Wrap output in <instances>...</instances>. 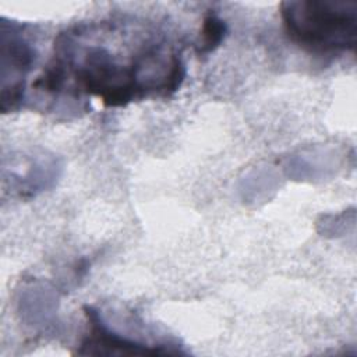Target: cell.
<instances>
[{
  "mask_svg": "<svg viewBox=\"0 0 357 357\" xmlns=\"http://www.w3.org/2000/svg\"><path fill=\"white\" fill-rule=\"evenodd\" d=\"M184 77L181 56L160 42L148 43L134 60L120 63L103 45H88L78 32H68L59 35L53 59L32 86L57 95L71 79L77 93L120 107L151 95L169 96L180 88Z\"/></svg>",
  "mask_w": 357,
  "mask_h": 357,
  "instance_id": "obj_1",
  "label": "cell"
},
{
  "mask_svg": "<svg viewBox=\"0 0 357 357\" xmlns=\"http://www.w3.org/2000/svg\"><path fill=\"white\" fill-rule=\"evenodd\" d=\"M280 18L293 43L312 54L354 52L357 3L337 0H296L280 4Z\"/></svg>",
  "mask_w": 357,
  "mask_h": 357,
  "instance_id": "obj_2",
  "label": "cell"
},
{
  "mask_svg": "<svg viewBox=\"0 0 357 357\" xmlns=\"http://www.w3.org/2000/svg\"><path fill=\"white\" fill-rule=\"evenodd\" d=\"M35 50L21 26L1 22V112L18 109L25 96V79L32 68Z\"/></svg>",
  "mask_w": 357,
  "mask_h": 357,
  "instance_id": "obj_3",
  "label": "cell"
},
{
  "mask_svg": "<svg viewBox=\"0 0 357 357\" xmlns=\"http://www.w3.org/2000/svg\"><path fill=\"white\" fill-rule=\"evenodd\" d=\"M88 321V333L81 342L79 354H120V356H159L176 354L177 350H170L166 344H148L127 339L113 332L102 319L99 312L92 307L84 308Z\"/></svg>",
  "mask_w": 357,
  "mask_h": 357,
  "instance_id": "obj_4",
  "label": "cell"
},
{
  "mask_svg": "<svg viewBox=\"0 0 357 357\" xmlns=\"http://www.w3.org/2000/svg\"><path fill=\"white\" fill-rule=\"evenodd\" d=\"M226 33H227L226 22L222 18H219L216 14H208L202 22L201 36L198 42V53L206 54L213 52L222 43Z\"/></svg>",
  "mask_w": 357,
  "mask_h": 357,
  "instance_id": "obj_5",
  "label": "cell"
}]
</instances>
